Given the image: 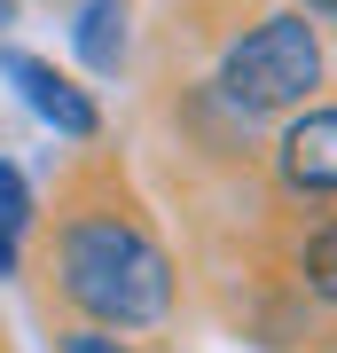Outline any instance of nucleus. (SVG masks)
Segmentation results:
<instances>
[{
  "instance_id": "6",
  "label": "nucleus",
  "mask_w": 337,
  "mask_h": 353,
  "mask_svg": "<svg viewBox=\"0 0 337 353\" xmlns=\"http://www.w3.org/2000/svg\"><path fill=\"white\" fill-rule=\"evenodd\" d=\"M298 275H306V290L322 306H337V220H322L306 236V252H298Z\"/></svg>"
},
{
  "instance_id": "9",
  "label": "nucleus",
  "mask_w": 337,
  "mask_h": 353,
  "mask_svg": "<svg viewBox=\"0 0 337 353\" xmlns=\"http://www.w3.org/2000/svg\"><path fill=\"white\" fill-rule=\"evenodd\" d=\"M0 275H16V236L0 228Z\"/></svg>"
},
{
  "instance_id": "1",
  "label": "nucleus",
  "mask_w": 337,
  "mask_h": 353,
  "mask_svg": "<svg viewBox=\"0 0 337 353\" xmlns=\"http://www.w3.org/2000/svg\"><path fill=\"white\" fill-rule=\"evenodd\" d=\"M55 275L63 299L102 330H150L173 314V259L125 212H79L55 243Z\"/></svg>"
},
{
  "instance_id": "8",
  "label": "nucleus",
  "mask_w": 337,
  "mask_h": 353,
  "mask_svg": "<svg viewBox=\"0 0 337 353\" xmlns=\"http://www.w3.org/2000/svg\"><path fill=\"white\" fill-rule=\"evenodd\" d=\"M63 353H134V345L110 338V330H63Z\"/></svg>"
},
{
  "instance_id": "11",
  "label": "nucleus",
  "mask_w": 337,
  "mask_h": 353,
  "mask_svg": "<svg viewBox=\"0 0 337 353\" xmlns=\"http://www.w3.org/2000/svg\"><path fill=\"white\" fill-rule=\"evenodd\" d=\"M0 24H8V0H0Z\"/></svg>"
},
{
  "instance_id": "5",
  "label": "nucleus",
  "mask_w": 337,
  "mask_h": 353,
  "mask_svg": "<svg viewBox=\"0 0 337 353\" xmlns=\"http://www.w3.org/2000/svg\"><path fill=\"white\" fill-rule=\"evenodd\" d=\"M71 39H79V63L87 71H118L125 63V0H87Z\"/></svg>"
},
{
  "instance_id": "7",
  "label": "nucleus",
  "mask_w": 337,
  "mask_h": 353,
  "mask_svg": "<svg viewBox=\"0 0 337 353\" xmlns=\"http://www.w3.org/2000/svg\"><path fill=\"white\" fill-rule=\"evenodd\" d=\"M0 228H8V236H24V228H32V189H24L16 165H0Z\"/></svg>"
},
{
  "instance_id": "4",
  "label": "nucleus",
  "mask_w": 337,
  "mask_h": 353,
  "mask_svg": "<svg viewBox=\"0 0 337 353\" xmlns=\"http://www.w3.org/2000/svg\"><path fill=\"white\" fill-rule=\"evenodd\" d=\"M275 165H283L290 196H337V110L290 118L283 141H275Z\"/></svg>"
},
{
  "instance_id": "3",
  "label": "nucleus",
  "mask_w": 337,
  "mask_h": 353,
  "mask_svg": "<svg viewBox=\"0 0 337 353\" xmlns=\"http://www.w3.org/2000/svg\"><path fill=\"white\" fill-rule=\"evenodd\" d=\"M0 79H8L16 94H24V110L32 118H48V126L63 141H94L102 134V110H94V94L87 87H71L48 55H24V48H0Z\"/></svg>"
},
{
  "instance_id": "2",
  "label": "nucleus",
  "mask_w": 337,
  "mask_h": 353,
  "mask_svg": "<svg viewBox=\"0 0 337 353\" xmlns=\"http://www.w3.org/2000/svg\"><path fill=\"white\" fill-rule=\"evenodd\" d=\"M329 55H322V32L306 24V8H275L259 16L251 32L227 39L220 55V102L243 118H267V110H298V102H314V87H322Z\"/></svg>"
},
{
  "instance_id": "10",
  "label": "nucleus",
  "mask_w": 337,
  "mask_h": 353,
  "mask_svg": "<svg viewBox=\"0 0 337 353\" xmlns=\"http://www.w3.org/2000/svg\"><path fill=\"white\" fill-rule=\"evenodd\" d=\"M306 16H322V24H337V0H298Z\"/></svg>"
}]
</instances>
